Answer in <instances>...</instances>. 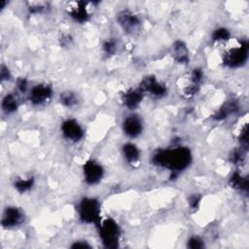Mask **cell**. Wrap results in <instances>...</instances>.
<instances>
[{
	"mask_svg": "<svg viewBox=\"0 0 249 249\" xmlns=\"http://www.w3.org/2000/svg\"><path fill=\"white\" fill-rule=\"evenodd\" d=\"M155 164L176 173L184 170L192 161V153L187 147L178 146L173 149L161 150L153 156Z\"/></svg>",
	"mask_w": 249,
	"mask_h": 249,
	"instance_id": "1",
	"label": "cell"
},
{
	"mask_svg": "<svg viewBox=\"0 0 249 249\" xmlns=\"http://www.w3.org/2000/svg\"><path fill=\"white\" fill-rule=\"evenodd\" d=\"M99 235L107 248H116L119 246L121 231L118 224L111 218L100 221Z\"/></svg>",
	"mask_w": 249,
	"mask_h": 249,
	"instance_id": "2",
	"label": "cell"
},
{
	"mask_svg": "<svg viewBox=\"0 0 249 249\" xmlns=\"http://www.w3.org/2000/svg\"><path fill=\"white\" fill-rule=\"evenodd\" d=\"M100 203L93 197H85L79 204L80 219L87 224H99L100 219Z\"/></svg>",
	"mask_w": 249,
	"mask_h": 249,
	"instance_id": "3",
	"label": "cell"
},
{
	"mask_svg": "<svg viewBox=\"0 0 249 249\" xmlns=\"http://www.w3.org/2000/svg\"><path fill=\"white\" fill-rule=\"evenodd\" d=\"M248 56V46L245 42H237L234 46L230 47L225 54V63L231 68L239 67L245 63Z\"/></svg>",
	"mask_w": 249,
	"mask_h": 249,
	"instance_id": "4",
	"label": "cell"
},
{
	"mask_svg": "<svg viewBox=\"0 0 249 249\" xmlns=\"http://www.w3.org/2000/svg\"><path fill=\"white\" fill-rule=\"evenodd\" d=\"M83 173L85 181L89 185H95L101 181L104 175L102 165L94 160H89L85 162L83 167Z\"/></svg>",
	"mask_w": 249,
	"mask_h": 249,
	"instance_id": "5",
	"label": "cell"
},
{
	"mask_svg": "<svg viewBox=\"0 0 249 249\" xmlns=\"http://www.w3.org/2000/svg\"><path fill=\"white\" fill-rule=\"evenodd\" d=\"M61 132L65 139L77 142L84 136V130L80 124L74 119H67L61 124Z\"/></svg>",
	"mask_w": 249,
	"mask_h": 249,
	"instance_id": "6",
	"label": "cell"
},
{
	"mask_svg": "<svg viewBox=\"0 0 249 249\" xmlns=\"http://www.w3.org/2000/svg\"><path fill=\"white\" fill-rule=\"evenodd\" d=\"M53 95V89L47 84H39L32 87L29 90V100L34 105L46 103Z\"/></svg>",
	"mask_w": 249,
	"mask_h": 249,
	"instance_id": "7",
	"label": "cell"
},
{
	"mask_svg": "<svg viewBox=\"0 0 249 249\" xmlns=\"http://www.w3.org/2000/svg\"><path fill=\"white\" fill-rule=\"evenodd\" d=\"M23 222L22 211L15 206L7 207L2 215L1 225L5 229H13L19 226Z\"/></svg>",
	"mask_w": 249,
	"mask_h": 249,
	"instance_id": "8",
	"label": "cell"
},
{
	"mask_svg": "<svg viewBox=\"0 0 249 249\" xmlns=\"http://www.w3.org/2000/svg\"><path fill=\"white\" fill-rule=\"evenodd\" d=\"M139 88L142 89V91L144 93L149 92V94H151L155 98L162 97L166 93L165 86L162 85L161 83H160L155 77L145 78L142 81Z\"/></svg>",
	"mask_w": 249,
	"mask_h": 249,
	"instance_id": "9",
	"label": "cell"
},
{
	"mask_svg": "<svg viewBox=\"0 0 249 249\" xmlns=\"http://www.w3.org/2000/svg\"><path fill=\"white\" fill-rule=\"evenodd\" d=\"M119 24L127 33H134L140 26V18L129 11H123L118 16Z\"/></svg>",
	"mask_w": 249,
	"mask_h": 249,
	"instance_id": "10",
	"label": "cell"
},
{
	"mask_svg": "<svg viewBox=\"0 0 249 249\" xmlns=\"http://www.w3.org/2000/svg\"><path fill=\"white\" fill-rule=\"evenodd\" d=\"M143 129V124L141 118L137 115L127 116L123 123V130L128 137L134 138L141 134Z\"/></svg>",
	"mask_w": 249,
	"mask_h": 249,
	"instance_id": "11",
	"label": "cell"
},
{
	"mask_svg": "<svg viewBox=\"0 0 249 249\" xmlns=\"http://www.w3.org/2000/svg\"><path fill=\"white\" fill-rule=\"evenodd\" d=\"M68 13L70 17L78 22H85L88 20L89 17L87 3H84V2L70 3L68 7Z\"/></svg>",
	"mask_w": 249,
	"mask_h": 249,
	"instance_id": "12",
	"label": "cell"
},
{
	"mask_svg": "<svg viewBox=\"0 0 249 249\" xmlns=\"http://www.w3.org/2000/svg\"><path fill=\"white\" fill-rule=\"evenodd\" d=\"M143 95H144V92L140 88L135 89H129L125 91L123 95L124 105L128 109H134L140 104L143 98Z\"/></svg>",
	"mask_w": 249,
	"mask_h": 249,
	"instance_id": "13",
	"label": "cell"
},
{
	"mask_svg": "<svg viewBox=\"0 0 249 249\" xmlns=\"http://www.w3.org/2000/svg\"><path fill=\"white\" fill-rule=\"evenodd\" d=\"M122 153L127 163L134 165L140 160V151L133 143H125L122 147Z\"/></svg>",
	"mask_w": 249,
	"mask_h": 249,
	"instance_id": "14",
	"label": "cell"
},
{
	"mask_svg": "<svg viewBox=\"0 0 249 249\" xmlns=\"http://www.w3.org/2000/svg\"><path fill=\"white\" fill-rule=\"evenodd\" d=\"M172 55L179 63H186L189 56L186 45L181 41L175 42L172 46Z\"/></svg>",
	"mask_w": 249,
	"mask_h": 249,
	"instance_id": "15",
	"label": "cell"
},
{
	"mask_svg": "<svg viewBox=\"0 0 249 249\" xmlns=\"http://www.w3.org/2000/svg\"><path fill=\"white\" fill-rule=\"evenodd\" d=\"M18 101L15 94L8 93L3 97L1 107L4 113L6 114L14 113L18 109Z\"/></svg>",
	"mask_w": 249,
	"mask_h": 249,
	"instance_id": "16",
	"label": "cell"
},
{
	"mask_svg": "<svg viewBox=\"0 0 249 249\" xmlns=\"http://www.w3.org/2000/svg\"><path fill=\"white\" fill-rule=\"evenodd\" d=\"M34 185V179L33 177H24V178H18L15 180V188L19 192V193H25L29 190Z\"/></svg>",
	"mask_w": 249,
	"mask_h": 249,
	"instance_id": "17",
	"label": "cell"
},
{
	"mask_svg": "<svg viewBox=\"0 0 249 249\" xmlns=\"http://www.w3.org/2000/svg\"><path fill=\"white\" fill-rule=\"evenodd\" d=\"M59 101L65 107H73L78 103V97L72 91H63L60 93Z\"/></svg>",
	"mask_w": 249,
	"mask_h": 249,
	"instance_id": "18",
	"label": "cell"
},
{
	"mask_svg": "<svg viewBox=\"0 0 249 249\" xmlns=\"http://www.w3.org/2000/svg\"><path fill=\"white\" fill-rule=\"evenodd\" d=\"M230 32L226 28H218L212 34V40L216 43H227L230 41Z\"/></svg>",
	"mask_w": 249,
	"mask_h": 249,
	"instance_id": "19",
	"label": "cell"
},
{
	"mask_svg": "<svg viewBox=\"0 0 249 249\" xmlns=\"http://www.w3.org/2000/svg\"><path fill=\"white\" fill-rule=\"evenodd\" d=\"M230 182L234 189L247 190V179L239 173H234L230 179Z\"/></svg>",
	"mask_w": 249,
	"mask_h": 249,
	"instance_id": "20",
	"label": "cell"
},
{
	"mask_svg": "<svg viewBox=\"0 0 249 249\" xmlns=\"http://www.w3.org/2000/svg\"><path fill=\"white\" fill-rule=\"evenodd\" d=\"M103 51L106 54H113L117 50V44L114 40L109 39L103 43Z\"/></svg>",
	"mask_w": 249,
	"mask_h": 249,
	"instance_id": "21",
	"label": "cell"
},
{
	"mask_svg": "<svg viewBox=\"0 0 249 249\" xmlns=\"http://www.w3.org/2000/svg\"><path fill=\"white\" fill-rule=\"evenodd\" d=\"M188 247L190 248H202L203 247V241L198 236H192L188 240Z\"/></svg>",
	"mask_w": 249,
	"mask_h": 249,
	"instance_id": "22",
	"label": "cell"
},
{
	"mask_svg": "<svg viewBox=\"0 0 249 249\" xmlns=\"http://www.w3.org/2000/svg\"><path fill=\"white\" fill-rule=\"evenodd\" d=\"M17 88L20 92H25L27 89V82L25 79H19L17 82Z\"/></svg>",
	"mask_w": 249,
	"mask_h": 249,
	"instance_id": "23",
	"label": "cell"
},
{
	"mask_svg": "<svg viewBox=\"0 0 249 249\" xmlns=\"http://www.w3.org/2000/svg\"><path fill=\"white\" fill-rule=\"evenodd\" d=\"M10 77H11V74H10L9 69H8L6 66L2 65V67H1V80H2V81H4V80H9Z\"/></svg>",
	"mask_w": 249,
	"mask_h": 249,
	"instance_id": "24",
	"label": "cell"
},
{
	"mask_svg": "<svg viewBox=\"0 0 249 249\" xmlns=\"http://www.w3.org/2000/svg\"><path fill=\"white\" fill-rule=\"evenodd\" d=\"M71 247H73V248H87V247H90V245L88 244L87 242L76 241L74 244L71 245Z\"/></svg>",
	"mask_w": 249,
	"mask_h": 249,
	"instance_id": "25",
	"label": "cell"
}]
</instances>
